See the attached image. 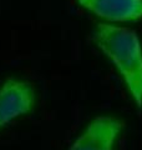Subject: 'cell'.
<instances>
[{"label":"cell","mask_w":142,"mask_h":150,"mask_svg":"<svg viewBox=\"0 0 142 150\" xmlns=\"http://www.w3.org/2000/svg\"><path fill=\"white\" fill-rule=\"evenodd\" d=\"M93 40L115 65L132 99L142 106V48L132 30L111 24H98Z\"/></svg>","instance_id":"cell-1"},{"label":"cell","mask_w":142,"mask_h":150,"mask_svg":"<svg viewBox=\"0 0 142 150\" xmlns=\"http://www.w3.org/2000/svg\"><path fill=\"white\" fill-rule=\"evenodd\" d=\"M35 104V94L26 81L10 78L0 86V129L27 114Z\"/></svg>","instance_id":"cell-2"},{"label":"cell","mask_w":142,"mask_h":150,"mask_svg":"<svg viewBox=\"0 0 142 150\" xmlns=\"http://www.w3.org/2000/svg\"><path fill=\"white\" fill-rule=\"evenodd\" d=\"M122 123L112 116H98L90 123L69 150H113Z\"/></svg>","instance_id":"cell-3"},{"label":"cell","mask_w":142,"mask_h":150,"mask_svg":"<svg viewBox=\"0 0 142 150\" xmlns=\"http://www.w3.org/2000/svg\"><path fill=\"white\" fill-rule=\"evenodd\" d=\"M77 3L108 21H137L142 18V0H77Z\"/></svg>","instance_id":"cell-4"}]
</instances>
